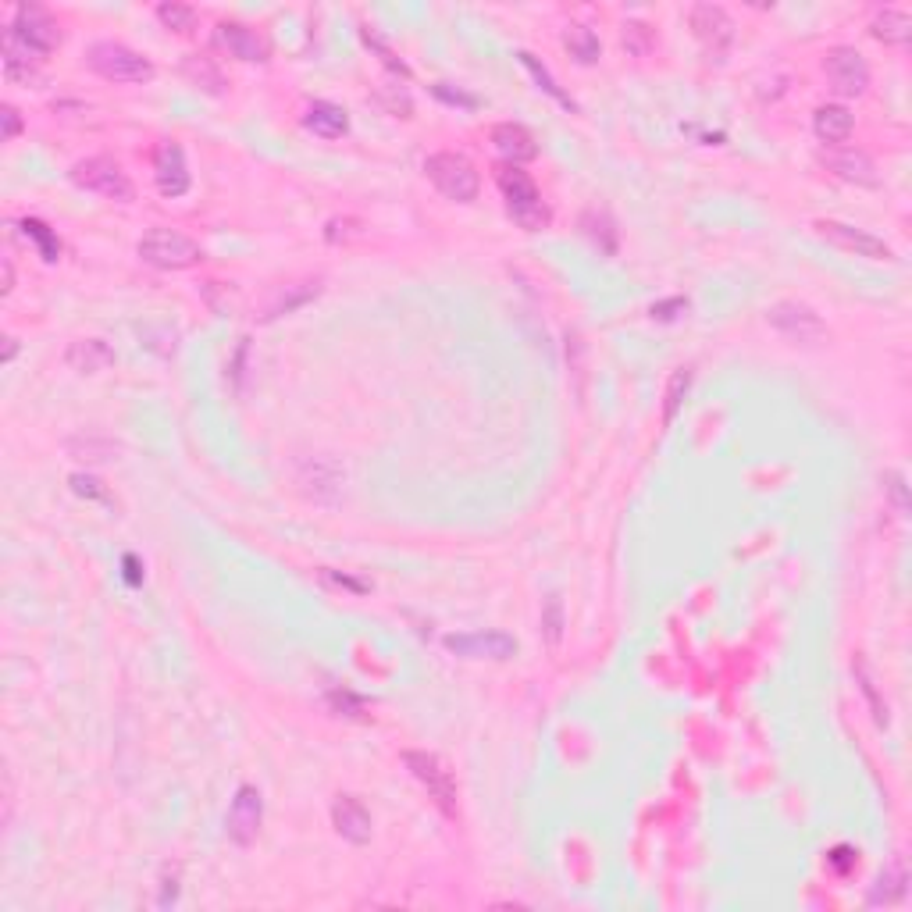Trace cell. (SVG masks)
<instances>
[{
    "label": "cell",
    "instance_id": "obj_18",
    "mask_svg": "<svg viewBox=\"0 0 912 912\" xmlns=\"http://www.w3.org/2000/svg\"><path fill=\"white\" fill-rule=\"evenodd\" d=\"M492 143H496L499 157H506V164H517V168L538 157V139L517 122H499L492 129Z\"/></svg>",
    "mask_w": 912,
    "mask_h": 912
},
{
    "label": "cell",
    "instance_id": "obj_6",
    "mask_svg": "<svg viewBox=\"0 0 912 912\" xmlns=\"http://www.w3.org/2000/svg\"><path fill=\"white\" fill-rule=\"evenodd\" d=\"M403 766H407L414 781L428 791L435 806L442 809L446 816H456V781H453V770L442 763L435 752H421V749H407L403 752Z\"/></svg>",
    "mask_w": 912,
    "mask_h": 912
},
{
    "label": "cell",
    "instance_id": "obj_8",
    "mask_svg": "<svg viewBox=\"0 0 912 912\" xmlns=\"http://www.w3.org/2000/svg\"><path fill=\"white\" fill-rule=\"evenodd\" d=\"M766 321L791 342H802V346H816V342L827 339V325L816 314L809 303L802 300H781L766 310Z\"/></svg>",
    "mask_w": 912,
    "mask_h": 912
},
{
    "label": "cell",
    "instance_id": "obj_46",
    "mask_svg": "<svg viewBox=\"0 0 912 912\" xmlns=\"http://www.w3.org/2000/svg\"><path fill=\"white\" fill-rule=\"evenodd\" d=\"M15 353H18V339H11V335H8V339H4V364H11V360H15Z\"/></svg>",
    "mask_w": 912,
    "mask_h": 912
},
{
    "label": "cell",
    "instance_id": "obj_33",
    "mask_svg": "<svg viewBox=\"0 0 912 912\" xmlns=\"http://www.w3.org/2000/svg\"><path fill=\"white\" fill-rule=\"evenodd\" d=\"M157 18H161V25L175 29V33H189L196 22V11L186 8V4H161V8H157Z\"/></svg>",
    "mask_w": 912,
    "mask_h": 912
},
{
    "label": "cell",
    "instance_id": "obj_15",
    "mask_svg": "<svg viewBox=\"0 0 912 912\" xmlns=\"http://www.w3.org/2000/svg\"><path fill=\"white\" fill-rule=\"evenodd\" d=\"M214 43H218L225 54L239 57V61H250V65L253 61H268V54H271L268 40L243 22H218L214 25Z\"/></svg>",
    "mask_w": 912,
    "mask_h": 912
},
{
    "label": "cell",
    "instance_id": "obj_38",
    "mask_svg": "<svg viewBox=\"0 0 912 912\" xmlns=\"http://www.w3.org/2000/svg\"><path fill=\"white\" fill-rule=\"evenodd\" d=\"M884 481H888L884 489H888L891 499H895V510L905 517V513H909V499H905V478H902V471H888V474H884Z\"/></svg>",
    "mask_w": 912,
    "mask_h": 912
},
{
    "label": "cell",
    "instance_id": "obj_25",
    "mask_svg": "<svg viewBox=\"0 0 912 912\" xmlns=\"http://www.w3.org/2000/svg\"><path fill=\"white\" fill-rule=\"evenodd\" d=\"M18 232L40 250V257L47 264H54L57 257H61V239H57L54 232H50V225H43L40 218H22L18 221Z\"/></svg>",
    "mask_w": 912,
    "mask_h": 912
},
{
    "label": "cell",
    "instance_id": "obj_35",
    "mask_svg": "<svg viewBox=\"0 0 912 912\" xmlns=\"http://www.w3.org/2000/svg\"><path fill=\"white\" fill-rule=\"evenodd\" d=\"M624 47L635 57H645L652 50V29L645 22H624Z\"/></svg>",
    "mask_w": 912,
    "mask_h": 912
},
{
    "label": "cell",
    "instance_id": "obj_14",
    "mask_svg": "<svg viewBox=\"0 0 912 912\" xmlns=\"http://www.w3.org/2000/svg\"><path fill=\"white\" fill-rule=\"evenodd\" d=\"M154 179H157V189H161L164 196H171V200H179V196L189 193V164H186V150L175 143V139H168V143H161L154 154Z\"/></svg>",
    "mask_w": 912,
    "mask_h": 912
},
{
    "label": "cell",
    "instance_id": "obj_34",
    "mask_svg": "<svg viewBox=\"0 0 912 912\" xmlns=\"http://www.w3.org/2000/svg\"><path fill=\"white\" fill-rule=\"evenodd\" d=\"M182 68H186V75L193 82H211V93H221V86H225V82H221L218 68H214L211 61H207V57H200V54L186 57V65H182Z\"/></svg>",
    "mask_w": 912,
    "mask_h": 912
},
{
    "label": "cell",
    "instance_id": "obj_30",
    "mask_svg": "<svg viewBox=\"0 0 912 912\" xmlns=\"http://www.w3.org/2000/svg\"><path fill=\"white\" fill-rule=\"evenodd\" d=\"M852 670H855V677H859V688H863V695L870 699V709H873V720H877V727H888V702L880 699L877 681H873V674H870V663L855 660Z\"/></svg>",
    "mask_w": 912,
    "mask_h": 912
},
{
    "label": "cell",
    "instance_id": "obj_11",
    "mask_svg": "<svg viewBox=\"0 0 912 912\" xmlns=\"http://www.w3.org/2000/svg\"><path fill=\"white\" fill-rule=\"evenodd\" d=\"M823 72L838 97H863L870 86V65L855 47H831L823 57Z\"/></svg>",
    "mask_w": 912,
    "mask_h": 912
},
{
    "label": "cell",
    "instance_id": "obj_43",
    "mask_svg": "<svg viewBox=\"0 0 912 912\" xmlns=\"http://www.w3.org/2000/svg\"><path fill=\"white\" fill-rule=\"evenodd\" d=\"M674 310H688V300H670V303H656V307H652V318H660V321H674V318H677Z\"/></svg>",
    "mask_w": 912,
    "mask_h": 912
},
{
    "label": "cell",
    "instance_id": "obj_37",
    "mask_svg": "<svg viewBox=\"0 0 912 912\" xmlns=\"http://www.w3.org/2000/svg\"><path fill=\"white\" fill-rule=\"evenodd\" d=\"M364 43H367V47H375V50H378V54H382V61H385V65H389V68H392V72H399V75H403V79H407V75H410V68H407V65H403V61H396V54H392V50H389V47H385V43H382V40H378V36H375V33H371V29H364Z\"/></svg>",
    "mask_w": 912,
    "mask_h": 912
},
{
    "label": "cell",
    "instance_id": "obj_16",
    "mask_svg": "<svg viewBox=\"0 0 912 912\" xmlns=\"http://www.w3.org/2000/svg\"><path fill=\"white\" fill-rule=\"evenodd\" d=\"M827 168H831V175H838L841 182H852V186H866L873 189L880 182L877 175V164H873V157L866 154V150H855V147H834L827 150V154L820 157Z\"/></svg>",
    "mask_w": 912,
    "mask_h": 912
},
{
    "label": "cell",
    "instance_id": "obj_44",
    "mask_svg": "<svg viewBox=\"0 0 912 912\" xmlns=\"http://www.w3.org/2000/svg\"><path fill=\"white\" fill-rule=\"evenodd\" d=\"M125 578H129V585H139V570H136V556H125Z\"/></svg>",
    "mask_w": 912,
    "mask_h": 912
},
{
    "label": "cell",
    "instance_id": "obj_20",
    "mask_svg": "<svg viewBox=\"0 0 912 912\" xmlns=\"http://www.w3.org/2000/svg\"><path fill=\"white\" fill-rule=\"evenodd\" d=\"M852 129H855V118L845 104H820L813 111V132H816L820 143H827V147H841V143H848Z\"/></svg>",
    "mask_w": 912,
    "mask_h": 912
},
{
    "label": "cell",
    "instance_id": "obj_17",
    "mask_svg": "<svg viewBox=\"0 0 912 912\" xmlns=\"http://www.w3.org/2000/svg\"><path fill=\"white\" fill-rule=\"evenodd\" d=\"M332 823H335V831L350 841V845H367V841H371V827H375V823H371V813L364 809V802L353 795L335 798Z\"/></svg>",
    "mask_w": 912,
    "mask_h": 912
},
{
    "label": "cell",
    "instance_id": "obj_19",
    "mask_svg": "<svg viewBox=\"0 0 912 912\" xmlns=\"http://www.w3.org/2000/svg\"><path fill=\"white\" fill-rule=\"evenodd\" d=\"M300 485L310 499H318V503H332V499L339 496L342 474L332 460H303L300 464Z\"/></svg>",
    "mask_w": 912,
    "mask_h": 912
},
{
    "label": "cell",
    "instance_id": "obj_3",
    "mask_svg": "<svg viewBox=\"0 0 912 912\" xmlns=\"http://www.w3.org/2000/svg\"><path fill=\"white\" fill-rule=\"evenodd\" d=\"M136 253L150 264V268H161V271H186L204 261L200 243L189 239L186 232H175V228H150L147 236L136 243Z\"/></svg>",
    "mask_w": 912,
    "mask_h": 912
},
{
    "label": "cell",
    "instance_id": "obj_1",
    "mask_svg": "<svg viewBox=\"0 0 912 912\" xmlns=\"http://www.w3.org/2000/svg\"><path fill=\"white\" fill-rule=\"evenodd\" d=\"M496 182H499V193H503V200H506V211H510V218L517 221L524 232H542V228H549L553 214H549L546 200H542V193H538L535 179H531L528 171H521L517 164H506V168H499Z\"/></svg>",
    "mask_w": 912,
    "mask_h": 912
},
{
    "label": "cell",
    "instance_id": "obj_5",
    "mask_svg": "<svg viewBox=\"0 0 912 912\" xmlns=\"http://www.w3.org/2000/svg\"><path fill=\"white\" fill-rule=\"evenodd\" d=\"M72 182L79 189H90V193L114 200V204H132L136 200V186L125 175V168L114 157H86V161H75L72 168Z\"/></svg>",
    "mask_w": 912,
    "mask_h": 912
},
{
    "label": "cell",
    "instance_id": "obj_40",
    "mask_svg": "<svg viewBox=\"0 0 912 912\" xmlns=\"http://www.w3.org/2000/svg\"><path fill=\"white\" fill-rule=\"evenodd\" d=\"M72 489L79 492V496L104 499V489H100V481H97V478H90V474H72Z\"/></svg>",
    "mask_w": 912,
    "mask_h": 912
},
{
    "label": "cell",
    "instance_id": "obj_9",
    "mask_svg": "<svg viewBox=\"0 0 912 912\" xmlns=\"http://www.w3.org/2000/svg\"><path fill=\"white\" fill-rule=\"evenodd\" d=\"M688 25H692L695 40L702 43V50H706L713 61H724V57L731 54L734 22L720 4H695V8L688 11Z\"/></svg>",
    "mask_w": 912,
    "mask_h": 912
},
{
    "label": "cell",
    "instance_id": "obj_4",
    "mask_svg": "<svg viewBox=\"0 0 912 912\" xmlns=\"http://www.w3.org/2000/svg\"><path fill=\"white\" fill-rule=\"evenodd\" d=\"M86 65L107 82H150L154 79V65L139 50L125 47V43L100 40L86 50Z\"/></svg>",
    "mask_w": 912,
    "mask_h": 912
},
{
    "label": "cell",
    "instance_id": "obj_27",
    "mask_svg": "<svg viewBox=\"0 0 912 912\" xmlns=\"http://www.w3.org/2000/svg\"><path fill=\"white\" fill-rule=\"evenodd\" d=\"M563 43H567V50L574 57H578L581 65H592V61H599V36L588 29V25H567V33H563Z\"/></svg>",
    "mask_w": 912,
    "mask_h": 912
},
{
    "label": "cell",
    "instance_id": "obj_24",
    "mask_svg": "<svg viewBox=\"0 0 912 912\" xmlns=\"http://www.w3.org/2000/svg\"><path fill=\"white\" fill-rule=\"evenodd\" d=\"M905 884H909V873H905L902 859H891V866H884L870 891V905H891L905 895Z\"/></svg>",
    "mask_w": 912,
    "mask_h": 912
},
{
    "label": "cell",
    "instance_id": "obj_10",
    "mask_svg": "<svg viewBox=\"0 0 912 912\" xmlns=\"http://www.w3.org/2000/svg\"><path fill=\"white\" fill-rule=\"evenodd\" d=\"M813 228H816V236L820 239H827V243L838 246V250L855 253V257H866V261H895V250H891V246L884 243L880 236L866 232V228H855V225L831 221V218L816 221Z\"/></svg>",
    "mask_w": 912,
    "mask_h": 912
},
{
    "label": "cell",
    "instance_id": "obj_45",
    "mask_svg": "<svg viewBox=\"0 0 912 912\" xmlns=\"http://www.w3.org/2000/svg\"><path fill=\"white\" fill-rule=\"evenodd\" d=\"M11 289H15V268L11 261H4V296H11Z\"/></svg>",
    "mask_w": 912,
    "mask_h": 912
},
{
    "label": "cell",
    "instance_id": "obj_28",
    "mask_svg": "<svg viewBox=\"0 0 912 912\" xmlns=\"http://www.w3.org/2000/svg\"><path fill=\"white\" fill-rule=\"evenodd\" d=\"M321 293V282H300V285H289V293L278 296L275 307H268V314H264V321H275L282 318V314H293L296 307H303L307 300H314V296Z\"/></svg>",
    "mask_w": 912,
    "mask_h": 912
},
{
    "label": "cell",
    "instance_id": "obj_41",
    "mask_svg": "<svg viewBox=\"0 0 912 912\" xmlns=\"http://www.w3.org/2000/svg\"><path fill=\"white\" fill-rule=\"evenodd\" d=\"M435 97H442V100H449V104H460V107H478V100L474 97H467V93H460V90H449V82H435Z\"/></svg>",
    "mask_w": 912,
    "mask_h": 912
},
{
    "label": "cell",
    "instance_id": "obj_23",
    "mask_svg": "<svg viewBox=\"0 0 912 912\" xmlns=\"http://www.w3.org/2000/svg\"><path fill=\"white\" fill-rule=\"evenodd\" d=\"M870 36L873 40H880L884 47H905L912 36V18L905 15V11H880L877 18L870 22Z\"/></svg>",
    "mask_w": 912,
    "mask_h": 912
},
{
    "label": "cell",
    "instance_id": "obj_7",
    "mask_svg": "<svg viewBox=\"0 0 912 912\" xmlns=\"http://www.w3.org/2000/svg\"><path fill=\"white\" fill-rule=\"evenodd\" d=\"M8 36L22 43L25 50H33L36 57H47L50 50H57V43H61V25H57L40 4H18Z\"/></svg>",
    "mask_w": 912,
    "mask_h": 912
},
{
    "label": "cell",
    "instance_id": "obj_2",
    "mask_svg": "<svg viewBox=\"0 0 912 912\" xmlns=\"http://www.w3.org/2000/svg\"><path fill=\"white\" fill-rule=\"evenodd\" d=\"M424 175L439 189L446 200L453 204H474L481 193V175L464 154H453V150H442L424 161Z\"/></svg>",
    "mask_w": 912,
    "mask_h": 912
},
{
    "label": "cell",
    "instance_id": "obj_39",
    "mask_svg": "<svg viewBox=\"0 0 912 912\" xmlns=\"http://www.w3.org/2000/svg\"><path fill=\"white\" fill-rule=\"evenodd\" d=\"M827 863H831L834 870H838L841 877H845V873L852 870L855 863H859V852H855V848H848V845H838L831 855H827Z\"/></svg>",
    "mask_w": 912,
    "mask_h": 912
},
{
    "label": "cell",
    "instance_id": "obj_22",
    "mask_svg": "<svg viewBox=\"0 0 912 912\" xmlns=\"http://www.w3.org/2000/svg\"><path fill=\"white\" fill-rule=\"evenodd\" d=\"M65 364L79 375H97L114 364V350L104 339H75L65 350Z\"/></svg>",
    "mask_w": 912,
    "mask_h": 912
},
{
    "label": "cell",
    "instance_id": "obj_12",
    "mask_svg": "<svg viewBox=\"0 0 912 912\" xmlns=\"http://www.w3.org/2000/svg\"><path fill=\"white\" fill-rule=\"evenodd\" d=\"M446 649L460 660L506 663L517 656V638L506 635V631H471V635H449Z\"/></svg>",
    "mask_w": 912,
    "mask_h": 912
},
{
    "label": "cell",
    "instance_id": "obj_21",
    "mask_svg": "<svg viewBox=\"0 0 912 912\" xmlns=\"http://www.w3.org/2000/svg\"><path fill=\"white\" fill-rule=\"evenodd\" d=\"M303 129L321 139H339L350 132V114H346V107L332 104V100H314V104H307V114H303Z\"/></svg>",
    "mask_w": 912,
    "mask_h": 912
},
{
    "label": "cell",
    "instance_id": "obj_42",
    "mask_svg": "<svg viewBox=\"0 0 912 912\" xmlns=\"http://www.w3.org/2000/svg\"><path fill=\"white\" fill-rule=\"evenodd\" d=\"M0 122H4V139H15L18 132H22V118H18V111L11 104H4V111H0Z\"/></svg>",
    "mask_w": 912,
    "mask_h": 912
},
{
    "label": "cell",
    "instance_id": "obj_29",
    "mask_svg": "<svg viewBox=\"0 0 912 912\" xmlns=\"http://www.w3.org/2000/svg\"><path fill=\"white\" fill-rule=\"evenodd\" d=\"M517 57H521V65L528 68L531 75H535V82H538V86H542V90L549 93V97L556 100V104H563V107H567V111H578V104H574V100H570L567 93H563L560 86H556V79L546 72V65H538V57H535V54H528V50H521V54H517Z\"/></svg>",
    "mask_w": 912,
    "mask_h": 912
},
{
    "label": "cell",
    "instance_id": "obj_13",
    "mask_svg": "<svg viewBox=\"0 0 912 912\" xmlns=\"http://www.w3.org/2000/svg\"><path fill=\"white\" fill-rule=\"evenodd\" d=\"M261 820H264L261 791L243 784L236 791V798H232V806H228V838L236 841V845H250L257 838V831H261Z\"/></svg>",
    "mask_w": 912,
    "mask_h": 912
},
{
    "label": "cell",
    "instance_id": "obj_31",
    "mask_svg": "<svg viewBox=\"0 0 912 912\" xmlns=\"http://www.w3.org/2000/svg\"><path fill=\"white\" fill-rule=\"evenodd\" d=\"M68 449H72V453H82L79 460H97V464H104V460H114L118 442L104 439V435H82V439L68 442Z\"/></svg>",
    "mask_w": 912,
    "mask_h": 912
},
{
    "label": "cell",
    "instance_id": "obj_36",
    "mask_svg": "<svg viewBox=\"0 0 912 912\" xmlns=\"http://www.w3.org/2000/svg\"><path fill=\"white\" fill-rule=\"evenodd\" d=\"M542 627H546L549 645H560V635H563V603H560V595H549L546 610H542Z\"/></svg>",
    "mask_w": 912,
    "mask_h": 912
},
{
    "label": "cell",
    "instance_id": "obj_26",
    "mask_svg": "<svg viewBox=\"0 0 912 912\" xmlns=\"http://www.w3.org/2000/svg\"><path fill=\"white\" fill-rule=\"evenodd\" d=\"M581 228H585V236L592 239L595 246L603 253H617V228H613L610 214L606 211H588L581 214Z\"/></svg>",
    "mask_w": 912,
    "mask_h": 912
},
{
    "label": "cell",
    "instance_id": "obj_32",
    "mask_svg": "<svg viewBox=\"0 0 912 912\" xmlns=\"http://www.w3.org/2000/svg\"><path fill=\"white\" fill-rule=\"evenodd\" d=\"M688 385H692V371H688V367H681V371H674V375H670L667 407H663V424H674L677 410H681L684 396H688Z\"/></svg>",
    "mask_w": 912,
    "mask_h": 912
}]
</instances>
